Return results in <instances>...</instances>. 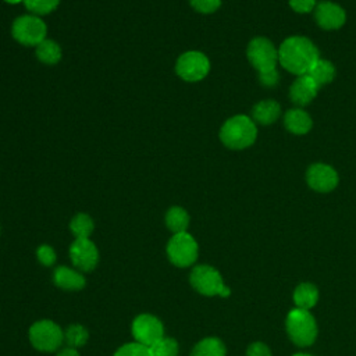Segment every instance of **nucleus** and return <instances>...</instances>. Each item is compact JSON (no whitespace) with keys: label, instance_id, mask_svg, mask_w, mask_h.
I'll use <instances>...</instances> for the list:
<instances>
[{"label":"nucleus","instance_id":"obj_1","mask_svg":"<svg viewBox=\"0 0 356 356\" xmlns=\"http://www.w3.org/2000/svg\"><path fill=\"white\" fill-rule=\"evenodd\" d=\"M318 60L317 47L305 36H291L278 49L280 64L295 75H305Z\"/></svg>","mask_w":356,"mask_h":356},{"label":"nucleus","instance_id":"obj_2","mask_svg":"<svg viewBox=\"0 0 356 356\" xmlns=\"http://www.w3.org/2000/svg\"><path fill=\"white\" fill-rule=\"evenodd\" d=\"M250 64L259 71V78L263 86L271 88L278 81V72L275 70L278 61V51L274 44L266 38H254L248 44L246 50Z\"/></svg>","mask_w":356,"mask_h":356},{"label":"nucleus","instance_id":"obj_3","mask_svg":"<svg viewBox=\"0 0 356 356\" xmlns=\"http://www.w3.org/2000/svg\"><path fill=\"white\" fill-rule=\"evenodd\" d=\"M257 135L254 122L246 115H234L220 129L221 142L234 150L250 146Z\"/></svg>","mask_w":356,"mask_h":356},{"label":"nucleus","instance_id":"obj_4","mask_svg":"<svg viewBox=\"0 0 356 356\" xmlns=\"http://www.w3.org/2000/svg\"><path fill=\"white\" fill-rule=\"evenodd\" d=\"M286 332L298 346H309L316 341L317 324L314 317L303 309H292L286 316Z\"/></svg>","mask_w":356,"mask_h":356},{"label":"nucleus","instance_id":"obj_5","mask_svg":"<svg viewBox=\"0 0 356 356\" xmlns=\"http://www.w3.org/2000/svg\"><path fill=\"white\" fill-rule=\"evenodd\" d=\"M191 285L202 295L214 296L220 295L222 298L229 296L231 291L227 285H224L221 274L211 266L200 264L196 266L189 275Z\"/></svg>","mask_w":356,"mask_h":356},{"label":"nucleus","instance_id":"obj_6","mask_svg":"<svg viewBox=\"0 0 356 356\" xmlns=\"http://www.w3.org/2000/svg\"><path fill=\"white\" fill-rule=\"evenodd\" d=\"M13 38L24 46H38L46 39L47 26L44 21L33 14L18 17L11 26Z\"/></svg>","mask_w":356,"mask_h":356},{"label":"nucleus","instance_id":"obj_7","mask_svg":"<svg viewBox=\"0 0 356 356\" xmlns=\"http://www.w3.org/2000/svg\"><path fill=\"white\" fill-rule=\"evenodd\" d=\"M197 243L195 238L185 232L174 234L167 243V256L177 267H189L197 259Z\"/></svg>","mask_w":356,"mask_h":356},{"label":"nucleus","instance_id":"obj_8","mask_svg":"<svg viewBox=\"0 0 356 356\" xmlns=\"http://www.w3.org/2000/svg\"><path fill=\"white\" fill-rule=\"evenodd\" d=\"M64 339V332L51 320H40L31 325L29 341L38 350L53 352L60 348Z\"/></svg>","mask_w":356,"mask_h":356},{"label":"nucleus","instance_id":"obj_9","mask_svg":"<svg viewBox=\"0 0 356 356\" xmlns=\"http://www.w3.org/2000/svg\"><path fill=\"white\" fill-rule=\"evenodd\" d=\"M210 71V61L202 51L189 50L181 54L175 63V72L186 82L202 81Z\"/></svg>","mask_w":356,"mask_h":356},{"label":"nucleus","instance_id":"obj_10","mask_svg":"<svg viewBox=\"0 0 356 356\" xmlns=\"http://www.w3.org/2000/svg\"><path fill=\"white\" fill-rule=\"evenodd\" d=\"M132 335L136 342L150 348L164 338V327L156 316L139 314L132 321Z\"/></svg>","mask_w":356,"mask_h":356},{"label":"nucleus","instance_id":"obj_11","mask_svg":"<svg viewBox=\"0 0 356 356\" xmlns=\"http://www.w3.org/2000/svg\"><path fill=\"white\" fill-rule=\"evenodd\" d=\"M72 264L81 271H90L99 261V250L89 238H76L70 246Z\"/></svg>","mask_w":356,"mask_h":356},{"label":"nucleus","instance_id":"obj_12","mask_svg":"<svg viewBox=\"0 0 356 356\" xmlns=\"http://www.w3.org/2000/svg\"><path fill=\"white\" fill-rule=\"evenodd\" d=\"M306 179L312 189L317 192H330L338 184V174L332 167L317 163L307 168Z\"/></svg>","mask_w":356,"mask_h":356},{"label":"nucleus","instance_id":"obj_13","mask_svg":"<svg viewBox=\"0 0 356 356\" xmlns=\"http://www.w3.org/2000/svg\"><path fill=\"white\" fill-rule=\"evenodd\" d=\"M317 24L324 29H338L345 24V11L335 3L323 1L316 7L314 13Z\"/></svg>","mask_w":356,"mask_h":356},{"label":"nucleus","instance_id":"obj_14","mask_svg":"<svg viewBox=\"0 0 356 356\" xmlns=\"http://www.w3.org/2000/svg\"><path fill=\"white\" fill-rule=\"evenodd\" d=\"M318 88L320 86L314 82V79L312 76H309L307 74H305V75H300L292 83V86L289 89V96L293 103H296L299 106H305L316 97Z\"/></svg>","mask_w":356,"mask_h":356},{"label":"nucleus","instance_id":"obj_15","mask_svg":"<svg viewBox=\"0 0 356 356\" xmlns=\"http://www.w3.org/2000/svg\"><path fill=\"white\" fill-rule=\"evenodd\" d=\"M53 281L58 288L67 291H79L85 286L83 275L67 266H60L54 270Z\"/></svg>","mask_w":356,"mask_h":356},{"label":"nucleus","instance_id":"obj_16","mask_svg":"<svg viewBox=\"0 0 356 356\" xmlns=\"http://www.w3.org/2000/svg\"><path fill=\"white\" fill-rule=\"evenodd\" d=\"M285 128L292 134H306L312 128V118L309 114L300 108H292L289 110L284 117Z\"/></svg>","mask_w":356,"mask_h":356},{"label":"nucleus","instance_id":"obj_17","mask_svg":"<svg viewBox=\"0 0 356 356\" xmlns=\"http://www.w3.org/2000/svg\"><path fill=\"white\" fill-rule=\"evenodd\" d=\"M317 299H318V291L316 285L310 282L299 284L293 292V302L296 307L303 310L312 309L317 303Z\"/></svg>","mask_w":356,"mask_h":356},{"label":"nucleus","instance_id":"obj_18","mask_svg":"<svg viewBox=\"0 0 356 356\" xmlns=\"http://www.w3.org/2000/svg\"><path fill=\"white\" fill-rule=\"evenodd\" d=\"M252 115H253V120L257 121L259 124H263V125L271 124L280 115V104L274 100L259 102L257 104H254L252 110Z\"/></svg>","mask_w":356,"mask_h":356},{"label":"nucleus","instance_id":"obj_19","mask_svg":"<svg viewBox=\"0 0 356 356\" xmlns=\"http://www.w3.org/2000/svg\"><path fill=\"white\" fill-rule=\"evenodd\" d=\"M35 54L38 60L42 61L43 64L53 65L61 60V47L57 42L51 39H44L42 43L36 46Z\"/></svg>","mask_w":356,"mask_h":356},{"label":"nucleus","instance_id":"obj_20","mask_svg":"<svg viewBox=\"0 0 356 356\" xmlns=\"http://www.w3.org/2000/svg\"><path fill=\"white\" fill-rule=\"evenodd\" d=\"M165 225L174 234L185 232L189 225V216L186 210L179 206L170 207L165 213Z\"/></svg>","mask_w":356,"mask_h":356},{"label":"nucleus","instance_id":"obj_21","mask_svg":"<svg viewBox=\"0 0 356 356\" xmlns=\"http://www.w3.org/2000/svg\"><path fill=\"white\" fill-rule=\"evenodd\" d=\"M307 75L312 76L318 86H321V85H325V83H328V82H331L334 79L335 68H334V65L330 61L318 58L312 65V68L309 70Z\"/></svg>","mask_w":356,"mask_h":356},{"label":"nucleus","instance_id":"obj_22","mask_svg":"<svg viewBox=\"0 0 356 356\" xmlns=\"http://www.w3.org/2000/svg\"><path fill=\"white\" fill-rule=\"evenodd\" d=\"M191 356H225V346L218 338H204L195 345Z\"/></svg>","mask_w":356,"mask_h":356},{"label":"nucleus","instance_id":"obj_23","mask_svg":"<svg viewBox=\"0 0 356 356\" xmlns=\"http://www.w3.org/2000/svg\"><path fill=\"white\" fill-rule=\"evenodd\" d=\"M93 220L85 213H78L75 217H72L70 222V229L75 235V238H89L93 232Z\"/></svg>","mask_w":356,"mask_h":356},{"label":"nucleus","instance_id":"obj_24","mask_svg":"<svg viewBox=\"0 0 356 356\" xmlns=\"http://www.w3.org/2000/svg\"><path fill=\"white\" fill-rule=\"evenodd\" d=\"M64 338H65L67 343L70 345V348L76 349L86 343L89 334H88V330L85 327H82L81 324H72L65 330Z\"/></svg>","mask_w":356,"mask_h":356},{"label":"nucleus","instance_id":"obj_25","mask_svg":"<svg viewBox=\"0 0 356 356\" xmlns=\"http://www.w3.org/2000/svg\"><path fill=\"white\" fill-rule=\"evenodd\" d=\"M24 4L28 11L39 17L54 11L58 7L60 0H24Z\"/></svg>","mask_w":356,"mask_h":356},{"label":"nucleus","instance_id":"obj_26","mask_svg":"<svg viewBox=\"0 0 356 356\" xmlns=\"http://www.w3.org/2000/svg\"><path fill=\"white\" fill-rule=\"evenodd\" d=\"M152 356H178V343L172 338H161L150 346Z\"/></svg>","mask_w":356,"mask_h":356},{"label":"nucleus","instance_id":"obj_27","mask_svg":"<svg viewBox=\"0 0 356 356\" xmlns=\"http://www.w3.org/2000/svg\"><path fill=\"white\" fill-rule=\"evenodd\" d=\"M114 356H152L150 348L146 345H142L139 342H131L122 345Z\"/></svg>","mask_w":356,"mask_h":356},{"label":"nucleus","instance_id":"obj_28","mask_svg":"<svg viewBox=\"0 0 356 356\" xmlns=\"http://www.w3.org/2000/svg\"><path fill=\"white\" fill-rule=\"evenodd\" d=\"M189 1H191V6L202 14L214 13L221 6V0H189Z\"/></svg>","mask_w":356,"mask_h":356},{"label":"nucleus","instance_id":"obj_29","mask_svg":"<svg viewBox=\"0 0 356 356\" xmlns=\"http://www.w3.org/2000/svg\"><path fill=\"white\" fill-rule=\"evenodd\" d=\"M36 256L38 260L43 264V266H53L56 261V252L51 246L49 245H42L38 248L36 250Z\"/></svg>","mask_w":356,"mask_h":356},{"label":"nucleus","instance_id":"obj_30","mask_svg":"<svg viewBox=\"0 0 356 356\" xmlns=\"http://www.w3.org/2000/svg\"><path fill=\"white\" fill-rule=\"evenodd\" d=\"M246 356H271V352L263 342H253L252 345H249Z\"/></svg>","mask_w":356,"mask_h":356},{"label":"nucleus","instance_id":"obj_31","mask_svg":"<svg viewBox=\"0 0 356 356\" xmlns=\"http://www.w3.org/2000/svg\"><path fill=\"white\" fill-rule=\"evenodd\" d=\"M289 6L298 13H309L314 8L316 0H289Z\"/></svg>","mask_w":356,"mask_h":356},{"label":"nucleus","instance_id":"obj_32","mask_svg":"<svg viewBox=\"0 0 356 356\" xmlns=\"http://www.w3.org/2000/svg\"><path fill=\"white\" fill-rule=\"evenodd\" d=\"M57 356H79V353H78V350L75 348H70L68 346V348L63 349L61 352H58Z\"/></svg>","mask_w":356,"mask_h":356},{"label":"nucleus","instance_id":"obj_33","mask_svg":"<svg viewBox=\"0 0 356 356\" xmlns=\"http://www.w3.org/2000/svg\"><path fill=\"white\" fill-rule=\"evenodd\" d=\"M8 4H18V3H24V0H4Z\"/></svg>","mask_w":356,"mask_h":356},{"label":"nucleus","instance_id":"obj_34","mask_svg":"<svg viewBox=\"0 0 356 356\" xmlns=\"http://www.w3.org/2000/svg\"><path fill=\"white\" fill-rule=\"evenodd\" d=\"M293 356H312V355H306V353H296Z\"/></svg>","mask_w":356,"mask_h":356}]
</instances>
